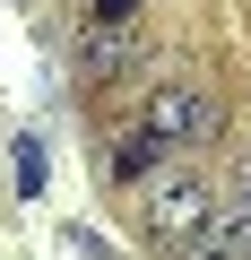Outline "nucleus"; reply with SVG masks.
I'll use <instances>...</instances> for the list:
<instances>
[{
    "mask_svg": "<svg viewBox=\"0 0 251 260\" xmlns=\"http://www.w3.org/2000/svg\"><path fill=\"white\" fill-rule=\"evenodd\" d=\"M44 174H52L44 165V139H18V191H44Z\"/></svg>",
    "mask_w": 251,
    "mask_h": 260,
    "instance_id": "obj_5",
    "label": "nucleus"
},
{
    "mask_svg": "<svg viewBox=\"0 0 251 260\" xmlns=\"http://www.w3.org/2000/svg\"><path fill=\"white\" fill-rule=\"evenodd\" d=\"M130 61H139V26H130V18H87V26H78V78H87V87L121 78Z\"/></svg>",
    "mask_w": 251,
    "mask_h": 260,
    "instance_id": "obj_3",
    "label": "nucleus"
},
{
    "mask_svg": "<svg viewBox=\"0 0 251 260\" xmlns=\"http://www.w3.org/2000/svg\"><path fill=\"white\" fill-rule=\"evenodd\" d=\"M139 0H87V18H130Z\"/></svg>",
    "mask_w": 251,
    "mask_h": 260,
    "instance_id": "obj_6",
    "label": "nucleus"
},
{
    "mask_svg": "<svg viewBox=\"0 0 251 260\" xmlns=\"http://www.w3.org/2000/svg\"><path fill=\"white\" fill-rule=\"evenodd\" d=\"M165 156H173V148H165V139H156V130L139 121V130H130V139H121V148H113V182H139V174H156Z\"/></svg>",
    "mask_w": 251,
    "mask_h": 260,
    "instance_id": "obj_4",
    "label": "nucleus"
},
{
    "mask_svg": "<svg viewBox=\"0 0 251 260\" xmlns=\"http://www.w3.org/2000/svg\"><path fill=\"white\" fill-rule=\"evenodd\" d=\"M130 191H139V225H148L165 251H173V243H191V234L217 217V191H208L191 165H156V174H139Z\"/></svg>",
    "mask_w": 251,
    "mask_h": 260,
    "instance_id": "obj_1",
    "label": "nucleus"
},
{
    "mask_svg": "<svg viewBox=\"0 0 251 260\" xmlns=\"http://www.w3.org/2000/svg\"><path fill=\"white\" fill-rule=\"evenodd\" d=\"M242 208H251V182H242Z\"/></svg>",
    "mask_w": 251,
    "mask_h": 260,
    "instance_id": "obj_7",
    "label": "nucleus"
},
{
    "mask_svg": "<svg viewBox=\"0 0 251 260\" xmlns=\"http://www.w3.org/2000/svg\"><path fill=\"white\" fill-rule=\"evenodd\" d=\"M148 130H156L165 148H199V139L225 130V104L208 87H148Z\"/></svg>",
    "mask_w": 251,
    "mask_h": 260,
    "instance_id": "obj_2",
    "label": "nucleus"
}]
</instances>
